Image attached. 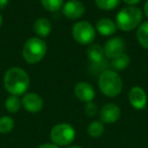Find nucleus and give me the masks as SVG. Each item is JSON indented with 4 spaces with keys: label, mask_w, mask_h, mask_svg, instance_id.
I'll list each match as a JSON object with an SVG mask.
<instances>
[{
    "label": "nucleus",
    "mask_w": 148,
    "mask_h": 148,
    "mask_svg": "<svg viewBox=\"0 0 148 148\" xmlns=\"http://www.w3.org/2000/svg\"><path fill=\"white\" fill-rule=\"evenodd\" d=\"M4 87L11 95H23L29 87V74L21 67H12L5 72Z\"/></svg>",
    "instance_id": "1"
},
{
    "label": "nucleus",
    "mask_w": 148,
    "mask_h": 148,
    "mask_svg": "<svg viewBox=\"0 0 148 148\" xmlns=\"http://www.w3.org/2000/svg\"><path fill=\"white\" fill-rule=\"evenodd\" d=\"M143 12L137 6H127L122 8L116 16V25L123 32H130L141 25Z\"/></svg>",
    "instance_id": "2"
},
{
    "label": "nucleus",
    "mask_w": 148,
    "mask_h": 148,
    "mask_svg": "<svg viewBox=\"0 0 148 148\" xmlns=\"http://www.w3.org/2000/svg\"><path fill=\"white\" fill-rule=\"evenodd\" d=\"M97 84L101 92L109 97H117L123 89L122 77L114 70H106L99 74Z\"/></svg>",
    "instance_id": "3"
},
{
    "label": "nucleus",
    "mask_w": 148,
    "mask_h": 148,
    "mask_svg": "<svg viewBox=\"0 0 148 148\" xmlns=\"http://www.w3.org/2000/svg\"><path fill=\"white\" fill-rule=\"evenodd\" d=\"M47 53V44L39 37L27 40L23 47V57L29 64H37L44 59Z\"/></svg>",
    "instance_id": "4"
},
{
    "label": "nucleus",
    "mask_w": 148,
    "mask_h": 148,
    "mask_svg": "<svg viewBox=\"0 0 148 148\" xmlns=\"http://www.w3.org/2000/svg\"><path fill=\"white\" fill-rule=\"evenodd\" d=\"M76 132L71 125L66 123L57 124L51 130V140L57 146H68L74 141Z\"/></svg>",
    "instance_id": "5"
},
{
    "label": "nucleus",
    "mask_w": 148,
    "mask_h": 148,
    "mask_svg": "<svg viewBox=\"0 0 148 148\" xmlns=\"http://www.w3.org/2000/svg\"><path fill=\"white\" fill-rule=\"evenodd\" d=\"M72 37L81 45H90L95 39V29L86 21H78L72 27Z\"/></svg>",
    "instance_id": "6"
},
{
    "label": "nucleus",
    "mask_w": 148,
    "mask_h": 148,
    "mask_svg": "<svg viewBox=\"0 0 148 148\" xmlns=\"http://www.w3.org/2000/svg\"><path fill=\"white\" fill-rule=\"evenodd\" d=\"M63 15L68 19L80 18L85 12V7L81 1L78 0H69L64 3L62 7Z\"/></svg>",
    "instance_id": "7"
},
{
    "label": "nucleus",
    "mask_w": 148,
    "mask_h": 148,
    "mask_svg": "<svg viewBox=\"0 0 148 148\" xmlns=\"http://www.w3.org/2000/svg\"><path fill=\"white\" fill-rule=\"evenodd\" d=\"M125 48H126V44L123 39H121L120 37L111 38L105 44V47H103L106 58L113 59V58L125 53Z\"/></svg>",
    "instance_id": "8"
},
{
    "label": "nucleus",
    "mask_w": 148,
    "mask_h": 148,
    "mask_svg": "<svg viewBox=\"0 0 148 148\" xmlns=\"http://www.w3.org/2000/svg\"><path fill=\"white\" fill-rule=\"evenodd\" d=\"M21 106L29 113H39L42 111L44 106L43 99L36 92H29L23 95L21 99Z\"/></svg>",
    "instance_id": "9"
},
{
    "label": "nucleus",
    "mask_w": 148,
    "mask_h": 148,
    "mask_svg": "<svg viewBox=\"0 0 148 148\" xmlns=\"http://www.w3.org/2000/svg\"><path fill=\"white\" fill-rule=\"evenodd\" d=\"M121 117V110L115 103H107L99 111V118L103 123H116Z\"/></svg>",
    "instance_id": "10"
},
{
    "label": "nucleus",
    "mask_w": 148,
    "mask_h": 148,
    "mask_svg": "<svg viewBox=\"0 0 148 148\" xmlns=\"http://www.w3.org/2000/svg\"><path fill=\"white\" fill-rule=\"evenodd\" d=\"M74 95L79 101L83 103H89L92 101L95 97V90L91 84L88 82L81 81L78 82L74 87Z\"/></svg>",
    "instance_id": "11"
},
{
    "label": "nucleus",
    "mask_w": 148,
    "mask_h": 148,
    "mask_svg": "<svg viewBox=\"0 0 148 148\" xmlns=\"http://www.w3.org/2000/svg\"><path fill=\"white\" fill-rule=\"evenodd\" d=\"M129 101L136 110H142L147 105V95L140 86H134L129 91Z\"/></svg>",
    "instance_id": "12"
},
{
    "label": "nucleus",
    "mask_w": 148,
    "mask_h": 148,
    "mask_svg": "<svg viewBox=\"0 0 148 148\" xmlns=\"http://www.w3.org/2000/svg\"><path fill=\"white\" fill-rule=\"evenodd\" d=\"M95 29L99 32V34H101V36L105 37H109L116 33L117 31V25L114 21L110 18H101L99 21H97L95 25Z\"/></svg>",
    "instance_id": "13"
},
{
    "label": "nucleus",
    "mask_w": 148,
    "mask_h": 148,
    "mask_svg": "<svg viewBox=\"0 0 148 148\" xmlns=\"http://www.w3.org/2000/svg\"><path fill=\"white\" fill-rule=\"evenodd\" d=\"M33 29L36 35L39 38H41V39L42 38L48 37L52 32L51 21L48 18H45V17H40V18H38L35 21Z\"/></svg>",
    "instance_id": "14"
},
{
    "label": "nucleus",
    "mask_w": 148,
    "mask_h": 148,
    "mask_svg": "<svg viewBox=\"0 0 148 148\" xmlns=\"http://www.w3.org/2000/svg\"><path fill=\"white\" fill-rule=\"evenodd\" d=\"M86 55H87V58H88L89 62H90L91 64L103 62L106 58L103 48L99 45H97V44L90 45L87 48Z\"/></svg>",
    "instance_id": "15"
},
{
    "label": "nucleus",
    "mask_w": 148,
    "mask_h": 148,
    "mask_svg": "<svg viewBox=\"0 0 148 148\" xmlns=\"http://www.w3.org/2000/svg\"><path fill=\"white\" fill-rule=\"evenodd\" d=\"M130 64V58L129 56L126 53H123L121 55L117 56V57L111 59V67L113 69L117 70V71H120V70H124L129 66Z\"/></svg>",
    "instance_id": "16"
},
{
    "label": "nucleus",
    "mask_w": 148,
    "mask_h": 148,
    "mask_svg": "<svg viewBox=\"0 0 148 148\" xmlns=\"http://www.w3.org/2000/svg\"><path fill=\"white\" fill-rule=\"evenodd\" d=\"M136 38L138 40V43L144 48L148 50V21L141 23L137 27L136 32Z\"/></svg>",
    "instance_id": "17"
},
{
    "label": "nucleus",
    "mask_w": 148,
    "mask_h": 148,
    "mask_svg": "<svg viewBox=\"0 0 148 148\" xmlns=\"http://www.w3.org/2000/svg\"><path fill=\"white\" fill-rule=\"evenodd\" d=\"M105 132V126L103 122L99 121H93L87 127V133L90 137L92 138H99Z\"/></svg>",
    "instance_id": "18"
},
{
    "label": "nucleus",
    "mask_w": 148,
    "mask_h": 148,
    "mask_svg": "<svg viewBox=\"0 0 148 148\" xmlns=\"http://www.w3.org/2000/svg\"><path fill=\"white\" fill-rule=\"evenodd\" d=\"M21 99H18L16 95H9L5 101V109L11 114H15L21 110Z\"/></svg>",
    "instance_id": "19"
},
{
    "label": "nucleus",
    "mask_w": 148,
    "mask_h": 148,
    "mask_svg": "<svg viewBox=\"0 0 148 148\" xmlns=\"http://www.w3.org/2000/svg\"><path fill=\"white\" fill-rule=\"evenodd\" d=\"M40 1L42 6L50 12H56L60 10L64 5V0H40Z\"/></svg>",
    "instance_id": "20"
},
{
    "label": "nucleus",
    "mask_w": 148,
    "mask_h": 148,
    "mask_svg": "<svg viewBox=\"0 0 148 148\" xmlns=\"http://www.w3.org/2000/svg\"><path fill=\"white\" fill-rule=\"evenodd\" d=\"M14 128V121L12 118L8 116L0 118V133L1 134H7L12 131Z\"/></svg>",
    "instance_id": "21"
},
{
    "label": "nucleus",
    "mask_w": 148,
    "mask_h": 148,
    "mask_svg": "<svg viewBox=\"0 0 148 148\" xmlns=\"http://www.w3.org/2000/svg\"><path fill=\"white\" fill-rule=\"evenodd\" d=\"M121 0H95V5L101 10H113L120 4Z\"/></svg>",
    "instance_id": "22"
},
{
    "label": "nucleus",
    "mask_w": 148,
    "mask_h": 148,
    "mask_svg": "<svg viewBox=\"0 0 148 148\" xmlns=\"http://www.w3.org/2000/svg\"><path fill=\"white\" fill-rule=\"evenodd\" d=\"M84 112L87 117L92 118V117H95V116H97V112H99V109H97V106L95 105L93 101H89V103H86V105H85Z\"/></svg>",
    "instance_id": "23"
},
{
    "label": "nucleus",
    "mask_w": 148,
    "mask_h": 148,
    "mask_svg": "<svg viewBox=\"0 0 148 148\" xmlns=\"http://www.w3.org/2000/svg\"><path fill=\"white\" fill-rule=\"evenodd\" d=\"M123 1L128 5V6H136L138 3H140L141 0H123Z\"/></svg>",
    "instance_id": "24"
},
{
    "label": "nucleus",
    "mask_w": 148,
    "mask_h": 148,
    "mask_svg": "<svg viewBox=\"0 0 148 148\" xmlns=\"http://www.w3.org/2000/svg\"><path fill=\"white\" fill-rule=\"evenodd\" d=\"M38 148H60V147L57 145H55L54 143H52V144L46 143V144H42V145H40Z\"/></svg>",
    "instance_id": "25"
},
{
    "label": "nucleus",
    "mask_w": 148,
    "mask_h": 148,
    "mask_svg": "<svg viewBox=\"0 0 148 148\" xmlns=\"http://www.w3.org/2000/svg\"><path fill=\"white\" fill-rule=\"evenodd\" d=\"M9 0H0V9H3L7 6Z\"/></svg>",
    "instance_id": "26"
},
{
    "label": "nucleus",
    "mask_w": 148,
    "mask_h": 148,
    "mask_svg": "<svg viewBox=\"0 0 148 148\" xmlns=\"http://www.w3.org/2000/svg\"><path fill=\"white\" fill-rule=\"evenodd\" d=\"M144 14L148 17V0L145 2V4H144Z\"/></svg>",
    "instance_id": "27"
},
{
    "label": "nucleus",
    "mask_w": 148,
    "mask_h": 148,
    "mask_svg": "<svg viewBox=\"0 0 148 148\" xmlns=\"http://www.w3.org/2000/svg\"><path fill=\"white\" fill-rule=\"evenodd\" d=\"M67 148H82V147H80L78 145H71V146H68Z\"/></svg>",
    "instance_id": "28"
},
{
    "label": "nucleus",
    "mask_w": 148,
    "mask_h": 148,
    "mask_svg": "<svg viewBox=\"0 0 148 148\" xmlns=\"http://www.w3.org/2000/svg\"><path fill=\"white\" fill-rule=\"evenodd\" d=\"M2 21H3V18H2V16H1V14H0V27L2 25Z\"/></svg>",
    "instance_id": "29"
}]
</instances>
